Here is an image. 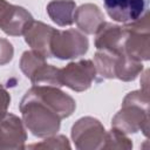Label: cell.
Returning a JSON list of instances; mask_svg holds the SVG:
<instances>
[{"label": "cell", "instance_id": "cell-1", "mask_svg": "<svg viewBox=\"0 0 150 150\" xmlns=\"http://www.w3.org/2000/svg\"><path fill=\"white\" fill-rule=\"evenodd\" d=\"M75 108V100L54 86H33L19 104L25 127L39 138L55 135Z\"/></svg>", "mask_w": 150, "mask_h": 150}, {"label": "cell", "instance_id": "cell-2", "mask_svg": "<svg viewBox=\"0 0 150 150\" xmlns=\"http://www.w3.org/2000/svg\"><path fill=\"white\" fill-rule=\"evenodd\" d=\"M111 127L124 134L149 131V95L144 90H134L125 95L121 110L111 120Z\"/></svg>", "mask_w": 150, "mask_h": 150}, {"label": "cell", "instance_id": "cell-3", "mask_svg": "<svg viewBox=\"0 0 150 150\" xmlns=\"http://www.w3.org/2000/svg\"><path fill=\"white\" fill-rule=\"evenodd\" d=\"M88 38L80 30L55 29L50 41V54L60 60H71L84 55L88 52Z\"/></svg>", "mask_w": 150, "mask_h": 150}, {"label": "cell", "instance_id": "cell-4", "mask_svg": "<svg viewBox=\"0 0 150 150\" xmlns=\"http://www.w3.org/2000/svg\"><path fill=\"white\" fill-rule=\"evenodd\" d=\"M105 129L95 117L79 118L71 127V139L79 150H100L105 139Z\"/></svg>", "mask_w": 150, "mask_h": 150}, {"label": "cell", "instance_id": "cell-5", "mask_svg": "<svg viewBox=\"0 0 150 150\" xmlns=\"http://www.w3.org/2000/svg\"><path fill=\"white\" fill-rule=\"evenodd\" d=\"M127 29V36L123 46V52L129 56L139 60L148 61L150 59L149 52V12L135 22L123 25Z\"/></svg>", "mask_w": 150, "mask_h": 150}, {"label": "cell", "instance_id": "cell-6", "mask_svg": "<svg viewBox=\"0 0 150 150\" xmlns=\"http://www.w3.org/2000/svg\"><path fill=\"white\" fill-rule=\"evenodd\" d=\"M96 76L97 73L94 62L88 59L70 62L60 69L61 84L79 93L89 89Z\"/></svg>", "mask_w": 150, "mask_h": 150}, {"label": "cell", "instance_id": "cell-7", "mask_svg": "<svg viewBox=\"0 0 150 150\" xmlns=\"http://www.w3.org/2000/svg\"><path fill=\"white\" fill-rule=\"evenodd\" d=\"M33 21V15L26 8L0 0V29L7 35H23Z\"/></svg>", "mask_w": 150, "mask_h": 150}, {"label": "cell", "instance_id": "cell-8", "mask_svg": "<svg viewBox=\"0 0 150 150\" xmlns=\"http://www.w3.org/2000/svg\"><path fill=\"white\" fill-rule=\"evenodd\" d=\"M26 141L27 132L22 120L7 112L0 120V150L25 149Z\"/></svg>", "mask_w": 150, "mask_h": 150}, {"label": "cell", "instance_id": "cell-9", "mask_svg": "<svg viewBox=\"0 0 150 150\" xmlns=\"http://www.w3.org/2000/svg\"><path fill=\"white\" fill-rule=\"evenodd\" d=\"M108 15L123 25L131 23L144 16L148 11V0H103Z\"/></svg>", "mask_w": 150, "mask_h": 150}, {"label": "cell", "instance_id": "cell-10", "mask_svg": "<svg viewBox=\"0 0 150 150\" xmlns=\"http://www.w3.org/2000/svg\"><path fill=\"white\" fill-rule=\"evenodd\" d=\"M127 36L124 26L104 21L95 33V47L97 50H107L114 54L123 53V46Z\"/></svg>", "mask_w": 150, "mask_h": 150}, {"label": "cell", "instance_id": "cell-11", "mask_svg": "<svg viewBox=\"0 0 150 150\" xmlns=\"http://www.w3.org/2000/svg\"><path fill=\"white\" fill-rule=\"evenodd\" d=\"M55 28L52 26L43 23L41 21H33L29 28L25 32V41L26 43L35 52L42 54L46 59L52 57L50 54V41Z\"/></svg>", "mask_w": 150, "mask_h": 150}, {"label": "cell", "instance_id": "cell-12", "mask_svg": "<svg viewBox=\"0 0 150 150\" xmlns=\"http://www.w3.org/2000/svg\"><path fill=\"white\" fill-rule=\"evenodd\" d=\"M74 22L83 34H95L104 22V15L95 4H83L75 9Z\"/></svg>", "mask_w": 150, "mask_h": 150}, {"label": "cell", "instance_id": "cell-13", "mask_svg": "<svg viewBox=\"0 0 150 150\" xmlns=\"http://www.w3.org/2000/svg\"><path fill=\"white\" fill-rule=\"evenodd\" d=\"M47 14L57 26L66 27L74 23L76 4L73 0H52L47 5Z\"/></svg>", "mask_w": 150, "mask_h": 150}, {"label": "cell", "instance_id": "cell-14", "mask_svg": "<svg viewBox=\"0 0 150 150\" xmlns=\"http://www.w3.org/2000/svg\"><path fill=\"white\" fill-rule=\"evenodd\" d=\"M142 61L129 56L124 52L117 55L115 62V79H118L123 82H130L142 74Z\"/></svg>", "mask_w": 150, "mask_h": 150}, {"label": "cell", "instance_id": "cell-15", "mask_svg": "<svg viewBox=\"0 0 150 150\" xmlns=\"http://www.w3.org/2000/svg\"><path fill=\"white\" fill-rule=\"evenodd\" d=\"M29 80L33 86L62 87L60 80V68H56L53 64H43L30 76Z\"/></svg>", "mask_w": 150, "mask_h": 150}, {"label": "cell", "instance_id": "cell-16", "mask_svg": "<svg viewBox=\"0 0 150 150\" xmlns=\"http://www.w3.org/2000/svg\"><path fill=\"white\" fill-rule=\"evenodd\" d=\"M118 54L107 50H97L94 56V66L96 73L102 79H115V62Z\"/></svg>", "mask_w": 150, "mask_h": 150}, {"label": "cell", "instance_id": "cell-17", "mask_svg": "<svg viewBox=\"0 0 150 150\" xmlns=\"http://www.w3.org/2000/svg\"><path fill=\"white\" fill-rule=\"evenodd\" d=\"M43 64H46V57L42 54L33 49L23 52L20 59V63H19L21 71L28 79H30V76Z\"/></svg>", "mask_w": 150, "mask_h": 150}, {"label": "cell", "instance_id": "cell-18", "mask_svg": "<svg viewBox=\"0 0 150 150\" xmlns=\"http://www.w3.org/2000/svg\"><path fill=\"white\" fill-rule=\"evenodd\" d=\"M102 149H132V142L127 136V134L120 131L118 129L111 128L105 132V139Z\"/></svg>", "mask_w": 150, "mask_h": 150}, {"label": "cell", "instance_id": "cell-19", "mask_svg": "<svg viewBox=\"0 0 150 150\" xmlns=\"http://www.w3.org/2000/svg\"><path fill=\"white\" fill-rule=\"evenodd\" d=\"M27 148L28 149H60V150H63V149H70L71 146L66 136L55 134V135L46 137L45 141L28 145Z\"/></svg>", "mask_w": 150, "mask_h": 150}, {"label": "cell", "instance_id": "cell-20", "mask_svg": "<svg viewBox=\"0 0 150 150\" xmlns=\"http://www.w3.org/2000/svg\"><path fill=\"white\" fill-rule=\"evenodd\" d=\"M14 56L13 45L4 38H0V66L7 64Z\"/></svg>", "mask_w": 150, "mask_h": 150}, {"label": "cell", "instance_id": "cell-21", "mask_svg": "<svg viewBox=\"0 0 150 150\" xmlns=\"http://www.w3.org/2000/svg\"><path fill=\"white\" fill-rule=\"evenodd\" d=\"M11 104V95L6 88L0 83V120L7 114V109Z\"/></svg>", "mask_w": 150, "mask_h": 150}]
</instances>
